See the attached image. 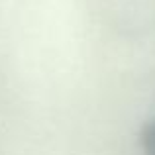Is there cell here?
Instances as JSON below:
<instances>
[{
  "mask_svg": "<svg viewBox=\"0 0 155 155\" xmlns=\"http://www.w3.org/2000/svg\"><path fill=\"white\" fill-rule=\"evenodd\" d=\"M140 141H141V149H143L145 155H155V120L147 122L141 128Z\"/></svg>",
  "mask_w": 155,
  "mask_h": 155,
  "instance_id": "1",
  "label": "cell"
}]
</instances>
